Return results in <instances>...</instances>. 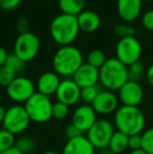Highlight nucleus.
<instances>
[{"instance_id": "36", "label": "nucleus", "mask_w": 153, "mask_h": 154, "mask_svg": "<svg viewBox=\"0 0 153 154\" xmlns=\"http://www.w3.org/2000/svg\"><path fill=\"white\" fill-rule=\"evenodd\" d=\"M16 29H17V31L19 32V34H24V32H27L29 29V21L24 18H20L16 22Z\"/></svg>"}, {"instance_id": "30", "label": "nucleus", "mask_w": 153, "mask_h": 154, "mask_svg": "<svg viewBox=\"0 0 153 154\" xmlns=\"http://www.w3.org/2000/svg\"><path fill=\"white\" fill-rule=\"evenodd\" d=\"M142 138H143L142 149L148 154H153V127L145 130L142 133Z\"/></svg>"}, {"instance_id": "34", "label": "nucleus", "mask_w": 153, "mask_h": 154, "mask_svg": "<svg viewBox=\"0 0 153 154\" xmlns=\"http://www.w3.org/2000/svg\"><path fill=\"white\" fill-rule=\"evenodd\" d=\"M21 3V0H0V8L3 11H13Z\"/></svg>"}, {"instance_id": "14", "label": "nucleus", "mask_w": 153, "mask_h": 154, "mask_svg": "<svg viewBox=\"0 0 153 154\" xmlns=\"http://www.w3.org/2000/svg\"><path fill=\"white\" fill-rule=\"evenodd\" d=\"M96 122V112L91 105L83 104L74 111L72 124L82 132H87Z\"/></svg>"}, {"instance_id": "41", "label": "nucleus", "mask_w": 153, "mask_h": 154, "mask_svg": "<svg viewBox=\"0 0 153 154\" xmlns=\"http://www.w3.org/2000/svg\"><path fill=\"white\" fill-rule=\"evenodd\" d=\"M129 154H148L147 152H145V151L143 150V149H139V150H132L130 151V153Z\"/></svg>"}, {"instance_id": "21", "label": "nucleus", "mask_w": 153, "mask_h": 154, "mask_svg": "<svg viewBox=\"0 0 153 154\" xmlns=\"http://www.w3.org/2000/svg\"><path fill=\"white\" fill-rule=\"evenodd\" d=\"M62 14L78 16L84 11L85 0H58Z\"/></svg>"}, {"instance_id": "17", "label": "nucleus", "mask_w": 153, "mask_h": 154, "mask_svg": "<svg viewBox=\"0 0 153 154\" xmlns=\"http://www.w3.org/2000/svg\"><path fill=\"white\" fill-rule=\"evenodd\" d=\"M60 83H61V80L57 72L45 71L38 78L37 83H36V89H37V92L50 97L51 94H56Z\"/></svg>"}, {"instance_id": "12", "label": "nucleus", "mask_w": 153, "mask_h": 154, "mask_svg": "<svg viewBox=\"0 0 153 154\" xmlns=\"http://www.w3.org/2000/svg\"><path fill=\"white\" fill-rule=\"evenodd\" d=\"M56 97L57 101L67 106H72L81 100V88L72 79L62 80L56 92Z\"/></svg>"}, {"instance_id": "2", "label": "nucleus", "mask_w": 153, "mask_h": 154, "mask_svg": "<svg viewBox=\"0 0 153 154\" xmlns=\"http://www.w3.org/2000/svg\"><path fill=\"white\" fill-rule=\"evenodd\" d=\"M80 32L76 16L66 14H60L55 17L49 26V32L57 44L61 46L72 45L77 39Z\"/></svg>"}, {"instance_id": "28", "label": "nucleus", "mask_w": 153, "mask_h": 154, "mask_svg": "<svg viewBox=\"0 0 153 154\" xmlns=\"http://www.w3.org/2000/svg\"><path fill=\"white\" fill-rule=\"evenodd\" d=\"M69 112V106L57 101L53 104V118L56 120H64L68 116Z\"/></svg>"}, {"instance_id": "8", "label": "nucleus", "mask_w": 153, "mask_h": 154, "mask_svg": "<svg viewBox=\"0 0 153 154\" xmlns=\"http://www.w3.org/2000/svg\"><path fill=\"white\" fill-rule=\"evenodd\" d=\"M40 49V40L31 32L19 34L14 43V54L25 63L32 61L38 55Z\"/></svg>"}, {"instance_id": "25", "label": "nucleus", "mask_w": 153, "mask_h": 154, "mask_svg": "<svg viewBox=\"0 0 153 154\" xmlns=\"http://www.w3.org/2000/svg\"><path fill=\"white\" fill-rule=\"evenodd\" d=\"M15 146L19 149L23 154H29L32 153L36 148V142L34 138L29 136H22L16 140Z\"/></svg>"}, {"instance_id": "29", "label": "nucleus", "mask_w": 153, "mask_h": 154, "mask_svg": "<svg viewBox=\"0 0 153 154\" xmlns=\"http://www.w3.org/2000/svg\"><path fill=\"white\" fill-rule=\"evenodd\" d=\"M113 32L120 39L123 38H129V37H135V29L129 24H116L113 27Z\"/></svg>"}, {"instance_id": "32", "label": "nucleus", "mask_w": 153, "mask_h": 154, "mask_svg": "<svg viewBox=\"0 0 153 154\" xmlns=\"http://www.w3.org/2000/svg\"><path fill=\"white\" fill-rule=\"evenodd\" d=\"M143 146V138H142V134H134V135L129 136L128 140V148L132 150H139L142 149Z\"/></svg>"}, {"instance_id": "22", "label": "nucleus", "mask_w": 153, "mask_h": 154, "mask_svg": "<svg viewBox=\"0 0 153 154\" xmlns=\"http://www.w3.org/2000/svg\"><path fill=\"white\" fill-rule=\"evenodd\" d=\"M16 145V136L5 129H0V152L13 148Z\"/></svg>"}, {"instance_id": "27", "label": "nucleus", "mask_w": 153, "mask_h": 154, "mask_svg": "<svg viewBox=\"0 0 153 154\" xmlns=\"http://www.w3.org/2000/svg\"><path fill=\"white\" fill-rule=\"evenodd\" d=\"M5 66H8V68L13 69L15 72H20L24 69L25 67V62L22 61L18 56H16L14 53L8 54V59L5 61Z\"/></svg>"}, {"instance_id": "13", "label": "nucleus", "mask_w": 153, "mask_h": 154, "mask_svg": "<svg viewBox=\"0 0 153 154\" xmlns=\"http://www.w3.org/2000/svg\"><path fill=\"white\" fill-rule=\"evenodd\" d=\"M118 103H120V100H118V95L113 91L105 89L99 93L91 106L94 111L96 112V114L107 116V114H111L118 110Z\"/></svg>"}, {"instance_id": "20", "label": "nucleus", "mask_w": 153, "mask_h": 154, "mask_svg": "<svg viewBox=\"0 0 153 154\" xmlns=\"http://www.w3.org/2000/svg\"><path fill=\"white\" fill-rule=\"evenodd\" d=\"M129 136L121 131H116L113 133L108 145L109 152L112 154H122L128 149Z\"/></svg>"}, {"instance_id": "44", "label": "nucleus", "mask_w": 153, "mask_h": 154, "mask_svg": "<svg viewBox=\"0 0 153 154\" xmlns=\"http://www.w3.org/2000/svg\"><path fill=\"white\" fill-rule=\"evenodd\" d=\"M152 111H153V103H152Z\"/></svg>"}, {"instance_id": "23", "label": "nucleus", "mask_w": 153, "mask_h": 154, "mask_svg": "<svg viewBox=\"0 0 153 154\" xmlns=\"http://www.w3.org/2000/svg\"><path fill=\"white\" fill-rule=\"evenodd\" d=\"M102 91L100 85L96 84L93 86H89V87H85L81 89V100L87 105H91L99 95V93Z\"/></svg>"}, {"instance_id": "37", "label": "nucleus", "mask_w": 153, "mask_h": 154, "mask_svg": "<svg viewBox=\"0 0 153 154\" xmlns=\"http://www.w3.org/2000/svg\"><path fill=\"white\" fill-rule=\"evenodd\" d=\"M146 78H147V81L150 84V86L153 87V63L148 67L147 71H146Z\"/></svg>"}, {"instance_id": "7", "label": "nucleus", "mask_w": 153, "mask_h": 154, "mask_svg": "<svg viewBox=\"0 0 153 154\" xmlns=\"http://www.w3.org/2000/svg\"><path fill=\"white\" fill-rule=\"evenodd\" d=\"M115 125L108 120L101 119L96 120L91 128L86 132V137L88 138L94 149L103 150L108 148L109 142L115 132Z\"/></svg>"}, {"instance_id": "40", "label": "nucleus", "mask_w": 153, "mask_h": 154, "mask_svg": "<svg viewBox=\"0 0 153 154\" xmlns=\"http://www.w3.org/2000/svg\"><path fill=\"white\" fill-rule=\"evenodd\" d=\"M5 113H6V108L0 104V124L3 123V120L5 118Z\"/></svg>"}, {"instance_id": "43", "label": "nucleus", "mask_w": 153, "mask_h": 154, "mask_svg": "<svg viewBox=\"0 0 153 154\" xmlns=\"http://www.w3.org/2000/svg\"><path fill=\"white\" fill-rule=\"evenodd\" d=\"M143 1H148V2H151V1H153V0H143Z\"/></svg>"}, {"instance_id": "9", "label": "nucleus", "mask_w": 153, "mask_h": 154, "mask_svg": "<svg viewBox=\"0 0 153 154\" xmlns=\"http://www.w3.org/2000/svg\"><path fill=\"white\" fill-rule=\"evenodd\" d=\"M116 59L127 67L139 61L142 55V45L135 37L120 39L115 46Z\"/></svg>"}, {"instance_id": "10", "label": "nucleus", "mask_w": 153, "mask_h": 154, "mask_svg": "<svg viewBox=\"0 0 153 154\" xmlns=\"http://www.w3.org/2000/svg\"><path fill=\"white\" fill-rule=\"evenodd\" d=\"M36 85L26 77H17L6 87V94L16 103H25L36 92Z\"/></svg>"}, {"instance_id": "38", "label": "nucleus", "mask_w": 153, "mask_h": 154, "mask_svg": "<svg viewBox=\"0 0 153 154\" xmlns=\"http://www.w3.org/2000/svg\"><path fill=\"white\" fill-rule=\"evenodd\" d=\"M8 54L6 53L5 48H3L2 46H0V67H2L5 64V61L8 59Z\"/></svg>"}, {"instance_id": "4", "label": "nucleus", "mask_w": 153, "mask_h": 154, "mask_svg": "<svg viewBox=\"0 0 153 154\" xmlns=\"http://www.w3.org/2000/svg\"><path fill=\"white\" fill-rule=\"evenodd\" d=\"M129 81L128 67L116 58L107 59L100 68V83L106 90L115 92Z\"/></svg>"}, {"instance_id": "24", "label": "nucleus", "mask_w": 153, "mask_h": 154, "mask_svg": "<svg viewBox=\"0 0 153 154\" xmlns=\"http://www.w3.org/2000/svg\"><path fill=\"white\" fill-rule=\"evenodd\" d=\"M107 61L106 55L104 54V51H102L101 49H93V51H89L87 56V63L91 66L96 67V68L100 69L103 65L105 64V62Z\"/></svg>"}, {"instance_id": "16", "label": "nucleus", "mask_w": 153, "mask_h": 154, "mask_svg": "<svg viewBox=\"0 0 153 154\" xmlns=\"http://www.w3.org/2000/svg\"><path fill=\"white\" fill-rule=\"evenodd\" d=\"M143 0H116V11L125 22L134 21L139 16Z\"/></svg>"}, {"instance_id": "5", "label": "nucleus", "mask_w": 153, "mask_h": 154, "mask_svg": "<svg viewBox=\"0 0 153 154\" xmlns=\"http://www.w3.org/2000/svg\"><path fill=\"white\" fill-rule=\"evenodd\" d=\"M53 102L50 97L36 92L24 103V108L31 121L38 124L46 123L53 118Z\"/></svg>"}, {"instance_id": "42", "label": "nucleus", "mask_w": 153, "mask_h": 154, "mask_svg": "<svg viewBox=\"0 0 153 154\" xmlns=\"http://www.w3.org/2000/svg\"><path fill=\"white\" fill-rule=\"evenodd\" d=\"M43 154H59V153L55 152V151H46V152H44Z\"/></svg>"}, {"instance_id": "35", "label": "nucleus", "mask_w": 153, "mask_h": 154, "mask_svg": "<svg viewBox=\"0 0 153 154\" xmlns=\"http://www.w3.org/2000/svg\"><path fill=\"white\" fill-rule=\"evenodd\" d=\"M65 135L68 140H72V138H75V137H78V136L83 135V132H82L81 130L78 129L75 125L69 124L65 129Z\"/></svg>"}, {"instance_id": "26", "label": "nucleus", "mask_w": 153, "mask_h": 154, "mask_svg": "<svg viewBox=\"0 0 153 154\" xmlns=\"http://www.w3.org/2000/svg\"><path fill=\"white\" fill-rule=\"evenodd\" d=\"M16 75L17 72H15L13 69L8 68L5 65L0 67V86L6 88L17 78Z\"/></svg>"}, {"instance_id": "3", "label": "nucleus", "mask_w": 153, "mask_h": 154, "mask_svg": "<svg viewBox=\"0 0 153 154\" xmlns=\"http://www.w3.org/2000/svg\"><path fill=\"white\" fill-rule=\"evenodd\" d=\"M83 64L81 51L72 45H66L58 48L53 57V67L55 72L62 77H70Z\"/></svg>"}, {"instance_id": "6", "label": "nucleus", "mask_w": 153, "mask_h": 154, "mask_svg": "<svg viewBox=\"0 0 153 154\" xmlns=\"http://www.w3.org/2000/svg\"><path fill=\"white\" fill-rule=\"evenodd\" d=\"M31 122L32 121L24 106L16 104L6 109L5 118L2 123V128L16 135V134L24 132L29 128Z\"/></svg>"}, {"instance_id": "18", "label": "nucleus", "mask_w": 153, "mask_h": 154, "mask_svg": "<svg viewBox=\"0 0 153 154\" xmlns=\"http://www.w3.org/2000/svg\"><path fill=\"white\" fill-rule=\"evenodd\" d=\"M94 147L84 135L68 140L64 146L62 154H94Z\"/></svg>"}, {"instance_id": "33", "label": "nucleus", "mask_w": 153, "mask_h": 154, "mask_svg": "<svg viewBox=\"0 0 153 154\" xmlns=\"http://www.w3.org/2000/svg\"><path fill=\"white\" fill-rule=\"evenodd\" d=\"M142 23L146 29L153 32V10L147 11L142 17Z\"/></svg>"}, {"instance_id": "19", "label": "nucleus", "mask_w": 153, "mask_h": 154, "mask_svg": "<svg viewBox=\"0 0 153 154\" xmlns=\"http://www.w3.org/2000/svg\"><path fill=\"white\" fill-rule=\"evenodd\" d=\"M77 20L80 31H83L87 34L96 32L101 25L100 16L93 11H83L77 16Z\"/></svg>"}, {"instance_id": "31", "label": "nucleus", "mask_w": 153, "mask_h": 154, "mask_svg": "<svg viewBox=\"0 0 153 154\" xmlns=\"http://www.w3.org/2000/svg\"><path fill=\"white\" fill-rule=\"evenodd\" d=\"M144 70V65L142 62L137 61L133 64H131L130 66H128V75H129V80L131 81H136L142 75H143Z\"/></svg>"}, {"instance_id": "15", "label": "nucleus", "mask_w": 153, "mask_h": 154, "mask_svg": "<svg viewBox=\"0 0 153 154\" xmlns=\"http://www.w3.org/2000/svg\"><path fill=\"white\" fill-rule=\"evenodd\" d=\"M72 80L81 89L96 85L100 82V69L91 66L88 63H83L72 75Z\"/></svg>"}, {"instance_id": "11", "label": "nucleus", "mask_w": 153, "mask_h": 154, "mask_svg": "<svg viewBox=\"0 0 153 154\" xmlns=\"http://www.w3.org/2000/svg\"><path fill=\"white\" fill-rule=\"evenodd\" d=\"M118 97L123 105L139 107L144 99V89L136 81L129 80L118 89Z\"/></svg>"}, {"instance_id": "39", "label": "nucleus", "mask_w": 153, "mask_h": 154, "mask_svg": "<svg viewBox=\"0 0 153 154\" xmlns=\"http://www.w3.org/2000/svg\"><path fill=\"white\" fill-rule=\"evenodd\" d=\"M0 154H23V153L21 152V151L19 150L16 146H15V147H13V148L8 149V150L3 151V152H0Z\"/></svg>"}, {"instance_id": "1", "label": "nucleus", "mask_w": 153, "mask_h": 154, "mask_svg": "<svg viewBox=\"0 0 153 154\" xmlns=\"http://www.w3.org/2000/svg\"><path fill=\"white\" fill-rule=\"evenodd\" d=\"M145 126V114L139 107L122 105L115 112V127L128 136L141 134Z\"/></svg>"}]
</instances>
